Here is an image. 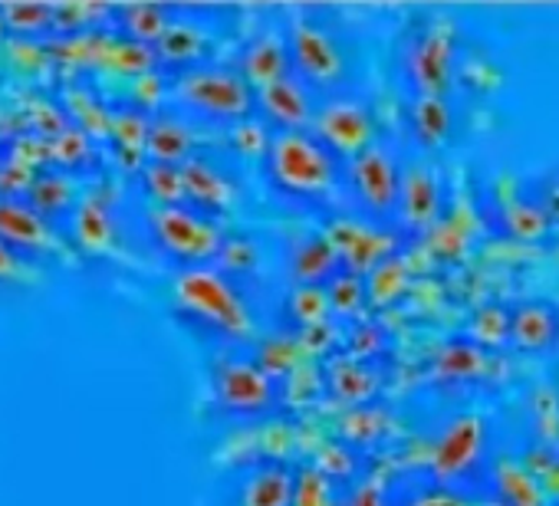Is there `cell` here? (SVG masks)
<instances>
[{
  "label": "cell",
  "mask_w": 559,
  "mask_h": 506,
  "mask_svg": "<svg viewBox=\"0 0 559 506\" xmlns=\"http://www.w3.org/2000/svg\"><path fill=\"white\" fill-rule=\"evenodd\" d=\"M93 158V142L86 132L80 129H63L57 138H53V165L57 171H83V161Z\"/></svg>",
  "instance_id": "obj_30"
},
{
  "label": "cell",
  "mask_w": 559,
  "mask_h": 506,
  "mask_svg": "<svg viewBox=\"0 0 559 506\" xmlns=\"http://www.w3.org/2000/svg\"><path fill=\"white\" fill-rule=\"evenodd\" d=\"M34 214H40L50 227L57 220H70L73 210H76V188H73V178L67 171H57V168H40L31 174L24 194H21Z\"/></svg>",
  "instance_id": "obj_16"
},
{
  "label": "cell",
  "mask_w": 559,
  "mask_h": 506,
  "mask_svg": "<svg viewBox=\"0 0 559 506\" xmlns=\"http://www.w3.org/2000/svg\"><path fill=\"white\" fill-rule=\"evenodd\" d=\"M253 96H257V119L270 132L310 129L317 103H320V96L310 93L294 73H287L284 80H273V83L253 89Z\"/></svg>",
  "instance_id": "obj_9"
},
{
  "label": "cell",
  "mask_w": 559,
  "mask_h": 506,
  "mask_svg": "<svg viewBox=\"0 0 559 506\" xmlns=\"http://www.w3.org/2000/svg\"><path fill=\"white\" fill-rule=\"evenodd\" d=\"M412 132L421 145H438L451 129V109L444 96H415L412 103Z\"/></svg>",
  "instance_id": "obj_25"
},
{
  "label": "cell",
  "mask_w": 559,
  "mask_h": 506,
  "mask_svg": "<svg viewBox=\"0 0 559 506\" xmlns=\"http://www.w3.org/2000/svg\"><path fill=\"white\" fill-rule=\"evenodd\" d=\"M477 349L474 346H451L444 356H441V372L444 375H471L477 369Z\"/></svg>",
  "instance_id": "obj_32"
},
{
  "label": "cell",
  "mask_w": 559,
  "mask_h": 506,
  "mask_svg": "<svg viewBox=\"0 0 559 506\" xmlns=\"http://www.w3.org/2000/svg\"><path fill=\"white\" fill-rule=\"evenodd\" d=\"M171 109L188 122L237 129L257 119V96L234 63L207 60L171 73Z\"/></svg>",
  "instance_id": "obj_3"
},
{
  "label": "cell",
  "mask_w": 559,
  "mask_h": 506,
  "mask_svg": "<svg viewBox=\"0 0 559 506\" xmlns=\"http://www.w3.org/2000/svg\"><path fill=\"white\" fill-rule=\"evenodd\" d=\"M0 243H8L24 261L40 257L53 243V227L31 210V204L17 194H0Z\"/></svg>",
  "instance_id": "obj_12"
},
{
  "label": "cell",
  "mask_w": 559,
  "mask_h": 506,
  "mask_svg": "<svg viewBox=\"0 0 559 506\" xmlns=\"http://www.w3.org/2000/svg\"><path fill=\"white\" fill-rule=\"evenodd\" d=\"M211 391L214 405L240 421H260L284 401L280 378L270 375L253 356H243L237 349H227L211 362Z\"/></svg>",
  "instance_id": "obj_6"
},
{
  "label": "cell",
  "mask_w": 559,
  "mask_h": 506,
  "mask_svg": "<svg viewBox=\"0 0 559 506\" xmlns=\"http://www.w3.org/2000/svg\"><path fill=\"white\" fill-rule=\"evenodd\" d=\"M438 174L428 165H405L399 184V207L395 220L405 230H425L438 217Z\"/></svg>",
  "instance_id": "obj_14"
},
{
  "label": "cell",
  "mask_w": 559,
  "mask_h": 506,
  "mask_svg": "<svg viewBox=\"0 0 559 506\" xmlns=\"http://www.w3.org/2000/svg\"><path fill=\"white\" fill-rule=\"evenodd\" d=\"M343 506H385V493L379 490V483H359Z\"/></svg>",
  "instance_id": "obj_33"
},
{
  "label": "cell",
  "mask_w": 559,
  "mask_h": 506,
  "mask_svg": "<svg viewBox=\"0 0 559 506\" xmlns=\"http://www.w3.org/2000/svg\"><path fill=\"white\" fill-rule=\"evenodd\" d=\"M181 184H185V204L201 210L204 217H221L234 207L237 181L224 171V165H214L204 155H188L181 165Z\"/></svg>",
  "instance_id": "obj_10"
},
{
  "label": "cell",
  "mask_w": 559,
  "mask_h": 506,
  "mask_svg": "<svg viewBox=\"0 0 559 506\" xmlns=\"http://www.w3.org/2000/svg\"><path fill=\"white\" fill-rule=\"evenodd\" d=\"M0 21L14 34L37 37V34H50L60 27V11L47 4H8V8H0Z\"/></svg>",
  "instance_id": "obj_27"
},
{
  "label": "cell",
  "mask_w": 559,
  "mask_h": 506,
  "mask_svg": "<svg viewBox=\"0 0 559 506\" xmlns=\"http://www.w3.org/2000/svg\"><path fill=\"white\" fill-rule=\"evenodd\" d=\"M142 184L155 197V204H185V184H181V168L178 165L145 161Z\"/></svg>",
  "instance_id": "obj_28"
},
{
  "label": "cell",
  "mask_w": 559,
  "mask_h": 506,
  "mask_svg": "<svg viewBox=\"0 0 559 506\" xmlns=\"http://www.w3.org/2000/svg\"><path fill=\"white\" fill-rule=\"evenodd\" d=\"M480 444V427L474 418H461L448 427V434L438 441L435 447V470H441L444 477L464 470V463L474 457V447Z\"/></svg>",
  "instance_id": "obj_21"
},
{
  "label": "cell",
  "mask_w": 559,
  "mask_h": 506,
  "mask_svg": "<svg viewBox=\"0 0 559 506\" xmlns=\"http://www.w3.org/2000/svg\"><path fill=\"white\" fill-rule=\"evenodd\" d=\"M556 313L549 306H539V303H526L513 313L510 320V329H513V339L523 346V349H543L546 342H552L556 336Z\"/></svg>",
  "instance_id": "obj_23"
},
{
  "label": "cell",
  "mask_w": 559,
  "mask_h": 506,
  "mask_svg": "<svg viewBox=\"0 0 559 506\" xmlns=\"http://www.w3.org/2000/svg\"><path fill=\"white\" fill-rule=\"evenodd\" d=\"M21 264H27L21 253H14L8 243H0V280H8L21 270Z\"/></svg>",
  "instance_id": "obj_34"
},
{
  "label": "cell",
  "mask_w": 559,
  "mask_h": 506,
  "mask_svg": "<svg viewBox=\"0 0 559 506\" xmlns=\"http://www.w3.org/2000/svg\"><path fill=\"white\" fill-rule=\"evenodd\" d=\"M290 73L320 99L349 93V57L340 34L323 21V14L300 8L284 27Z\"/></svg>",
  "instance_id": "obj_4"
},
{
  "label": "cell",
  "mask_w": 559,
  "mask_h": 506,
  "mask_svg": "<svg viewBox=\"0 0 559 506\" xmlns=\"http://www.w3.org/2000/svg\"><path fill=\"white\" fill-rule=\"evenodd\" d=\"M326 388H330V395H336L340 401L359 408V405H369V401L376 398L379 378H376V372H372L369 362L340 352V356H333V359L326 362Z\"/></svg>",
  "instance_id": "obj_19"
},
{
  "label": "cell",
  "mask_w": 559,
  "mask_h": 506,
  "mask_svg": "<svg viewBox=\"0 0 559 506\" xmlns=\"http://www.w3.org/2000/svg\"><path fill=\"white\" fill-rule=\"evenodd\" d=\"M287 277L297 287H326L343 267V257L336 243L326 237V230H313V233H300L290 240L287 246Z\"/></svg>",
  "instance_id": "obj_11"
},
{
  "label": "cell",
  "mask_w": 559,
  "mask_h": 506,
  "mask_svg": "<svg viewBox=\"0 0 559 506\" xmlns=\"http://www.w3.org/2000/svg\"><path fill=\"white\" fill-rule=\"evenodd\" d=\"M287 306H290V320H297L304 329H317V326L330 323L326 316H333L323 287H297V290H290Z\"/></svg>",
  "instance_id": "obj_29"
},
{
  "label": "cell",
  "mask_w": 559,
  "mask_h": 506,
  "mask_svg": "<svg viewBox=\"0 0 559 506\" xmlns=\"http://www.w3.org/2000/svg\"><path fill=\"white\" fill-rule=\"evenodd\" d=\"M399 184L402 165L392 145L382 138H372L362 152L343 161V201L349 204L353 217L372 227H385L395 220Z\"/></svg>",
  "instance_id": "obj_5"
},
{
  "label": "cell",
  "mask_w": 559,
  "mask_h": 506,
  "mask_svg": "<svg viewBox=\"0 0 559 506\" xmlns=\"http://www.w3.org/2000/svg\"><path fill=\"white\" fill-rule=\"evenodd\" d=\"M451 70V40L444 31H428L408 57V76L418 89V96H441Z\"/></svg>",
  "instance_id": "obj_17"
},
{
  "label": "cell",
  "mask_w": 559,
  "mask_h": 506,
  "mask_svg": "<svg viewBox=\"0 0 559 506\" xmlns=\"http://www.w3.org/2000/svg\"><path fill=\"white\" fill-rule=\"evenodd\" d=\"M224 237L227 233L214 217H204L188 204H155L148 214V240L165 261L181 270L214 264L221 257Z\"/></svg>",
  "instance_id": "obj_7"
},
{
  "label": "cell",
  "mask_w": 559,
  "mask_h": 506,
  "mask_svg": "<svg viewBox=\"0 0 559 506\" xmlns=\"http://www.w3.org/2000/svg\"><path fill=\"white\" fill-rule=\"evenodd\" d=\"M297 470L284 460H260L240 483L237 506H294Z\"/></svg>",
  "instance_id": "obj_15"
},
{
  "label": "cell",
  "mask_w": 559,
  "mask_h": 506,
  "mask_svg": "<svg viewBox=\"0 0 559 506\" xmlns=\"http://www.w3.org/2000/svg\"><path fill=\"white\" fill-rule=\"evenodd\" d=\"M155 53H158V63H168L171 67V73L211 60L207 57V37H204V31L201 27H185L178 21H171L168 34L155 44Z\"/></svg>",
  "instance_id": "obj_20"
},
{
  "label": "cell",
  "mask_w": 559,
  "mask_h": 506,
  "mask_svg": "<svg viewBox=\"0 0 559 506\" xmlns=\"http://www.w3.org/2000/svg\"><path fill=\"white\" fill-rule=\"evenodd\" d=\"M260 168L266 188L294 207L333 210L343 197V158L310 129L270 132Z\"/></svg>",
  "instance_id": "obj_1"
},
{
  "label": "cell",
  "mask_w": 559,
  "mask_h": 506,
  "mask_svg": "<svg viewBox=\"0 0 559 506\" xmlns=\"http://www.w3.org/2000/svg\"><path fill=\"white\" fill-rule=\"evenodd\" d=\"M109 214L112 210L103 197H83L73 210V227H76L80 243H86L93 250L109 246V240H112V217Z\"/></svg>",
  "instance_id": "obj_24"
},
{
  "label": "cell",
  "mask_w": 559,
  "mask_h": 506,
  "mask_svg": "<svg viewBox=\"0 0 559 506\" xmlns=\"http://www.w3.org/2000/svg\"><path fill=\"white\" fill-rule=\"evenodd\" d=\"M382 346H385V339H382V329H379L376 323H356L353 333H349V352H346V356L366 362V359L376 356Z\"/></svg>",
  "instance_id": "obj_31"
},
{
  "label": "cell",
  "mask_w": 559,
  "mask_h": 506,
  "mask_svg": "<svg viewBox=\"0 0 559 506\" xmlns=\"http://www.w3.org/2000/svg\"><path fill=\"white\" fill-rule=\"evenodd\" d=\"M323 290H326V300H330V313L343 316V320H353L369 300L366 280L359 274H353V270H340Z\"/></svg>",
  "instance_id": "obj_26"
},
{
  "label": "cell",
  "mask_w": 559,
  "mask_h": 506,
  "mask_svg": "<svg viewBox=\"0 0 559 506\" xmlns=\"http://www.w3.org/2000/svg\"><path fill=\"white\" fill-rule=\"evenodd\" d=\"M310 132L346 161L349 155L362 152L376 138V119L366 99L353 93H340L317 103Z\"/></svg>",
  "instance_id": "obj_8"
},
{
  "label": "cell",
  "mask_w": 559,
  "mask_h": 506,
  "mask_svg": "<svg viewBox=\"0 0 559 506\" xmlns=\"http://www.w3.org/2000/svg\"><path fill=\"white\" fill-rule=\"evenodd\" d=\"M145 155L148 161H165V165H181L191 155V125L185 116H178L171 106L162 109L158 116L148 119L145 129Z\"/></svg>",
  "instance_id": "obj_18"
},
{
  "label": "cell",
  "mask_w": 559,
  "mask_h": 506,
  "mask_svg": "<svg viewBox=\"0 0 559 506\" xmlns=\"http://www.w3.org/2000/svg\"><path fill=\"white\" fill-rule=\"evenodd\" d=\"M237 73L253 86H266L273 80H284L290 73V57H287V40L280 27H260L237 53Z\"/></svg>",
  "instance_id": "obj_13"
},
{
  "label": "cell",
  "mask_w": 559,
  "mask_h": 506,
  "mask_svg": "<svg viewBox=\"0 0 559 506\" xmlns=\"http://www.w3.org/2000/svg\"><path fill=\"white\" fill-rule=\"evenodd\" d=\"M175 310L188 326L221 342H247L253 329V313L240 277L217 264L188 267L178 274Z\"/></svg>",
  "instance_id": "obj_2"
},
{
  "label": "cell",
  "mask_w": 559,
  "mask_h": 506,
  "mask_svg": "<svg viewBox=\"0 0 559 506\" xmlns=\"http://www.w3.org/2000/svg\"><path fill=\"white\" fill-rule=\"evenodd\" d=\"M116 21H119V31L132 40V44H142V47H155L168 27H171V11L168 8H155V4H132V8H122L116 11Z\"/></svg>",
  "instance_id": "obj_22"
}]
</instances>
